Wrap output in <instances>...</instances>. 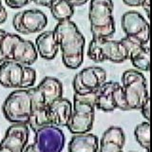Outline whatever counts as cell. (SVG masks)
Masks as SVG:
<instances>
[{"instance_id":"obj_33","label":"cell","mask_w":152,"mask_h":152,"mask_svg":"<svg viewBox=\"0 0 152 152\" xmlns=\"http://www.w3.org/2000/svg\"><path fill=\"white\" fill-rule=\"evenodd\" d=\"M0 152H12V151L10 149H8L7 147H5V146L0 145Z\"/></svg>"},{"instance_id":"obj_10","label":"cell","mask_w":152,"mask_h":152,"mask_svg":"<svg viewBox=\"0 0 152 152\" xmlns=\"http://www.w3.org/2000/svg\"><path fill=\"white\" fill-rule=\"evenodd\" d=\"M48 25V17L38 9L24 10L14 14L12 26L17 32L24 35L42 31Z\"/></svg>"},{"instance_id":"obj_4","label":"cell","mask_w":152,"mask_h":152,"mask_svg":"<svg viewBox=\"0 0 152 152\" xmlns=\"http://www.w3.org/2000/svg\"><path fill=\"white\" fill-rule=\"evenodd\" d=\"M1 51L5 61H13L23 66L34 64L38 53L34 44L20 35L6 32L1 40Z\"/></svg>"},{"instance_id":"obj_27","label":"cell","mask_w":152,"mask_h":152,"mask_svg":"<svg viewBox=\"0 0 152 152\" xmlns=\"http://www.w3.org/2000/svg\"><path fill=\"white\" fill-rule=\"evenodd\" d=\"M57 0H32V2H34L36 5L39 6H44L47 8H50L53 3H55Z\"/></svg>"},{"instance_id":"obj_36","label":"cell","mask_w":152,"mask_h":152,"mask_svg":"<svg viewBox=\"0 0 152 152\" xmlns=\"http://www.w3.org/2000/svg\"><path fill=\"white\" fill-rule=\"evenodd\" d=\"M130 152H135V151H130Z\"/></svg>"},{"instance_id":"obj_5","label":"cell","mask_w":152,"mask_h":152,"mask_svg":"<svg viewBox=\"0 0 152 152\" xmlns=\"http://www.w3.org/2000/svg\"><path fill=\"white\" fill-rule=\"evenodd\" d=\"M122 88L129 110L140 109L149 98L145 75L137 69H127L122 74Z\"/></svg>"},{"instance_id":"obj_15","label":"cell","mask_w":152,"mask_h":152,"mask_svg":"<svg viewBox=\"0 0 152 152\" xmlns=\"http://www.w3.org/2000/svg\"><path fill=\"white\" fill-rule=\"evenodd\" d=\"M30 136V127L27 124H12L5 133L0 145L12 152H24Z\"/></svg>"},{"instance_id":"obj_1","label":"cell","mask_w":152,"mask_h":152,"mask_svg":"<svg viewBox=\"0 0 152 152\" xmlns=\"http://www.w3.org/2000/svg\"><path fill=\"white\" fill-rule=\"evenodd\" d=\"M53 33L66 68L69 69L80 68L84 61L86 39L76 24L71 20L59 22L54 28Z\"/></svg>"},{"instance_id":"obj_24","label":"cell","mask_w":152,"mask_h":152,"mask_svg":"<svg viewBox=\"0 0 152 152\" xmlns=\"http://www.w3.org/2000/svg\"><path fill=\"white\" fill-rule=\"evenodd\" d=\"M114 101H115V104H116V108L121 109V110L126 111L129 110L128 108L126 99H125V94H124L123 91V88L120 83L116 84L115 89H114Z\"/></svg>"},{"instance_id":"obj_11","label":"cell","mask_w":152,"mask_h":152,"mask_svg":"<svg viewBox=\"0 0 152 152\" xmlns=\"http://www.w3.org/2000/svg\"><path fill=\"white\" fill-rule=\"evenodd\" d=\"M107 82V72L100 66H88L76 74L72 81L74 93L88 94L95 92Z\"/></svg>"},{"instance_id":"obj_3","label":"cell","mask_w":152,"mask_h":152,"mask_svg":"<svg viewBox=\"0 0 152 152\" xmlns=\"http://www.w3.org/2000/svg\"><path fill=\"white\" fill-rule=\"evenodd\" d=\"M112 0H90L88 20L93 38H110L116 31Z\"/></svg>"},{"instance_id":"obj_17","label":"cell","mask_w":152,"mask_h":152,"mask_svg":"<svg viewBox=\"0 0 152 152\" xmlns=\"http://www.w3.org/2000/svg\"><path fill=\"white\" fill-rule=\"evenodd\" d=\"M72 112V104L68 99L60 98L49 107L51 126L57 127L66 126Z\"/></svg>"},{"instance_id":"obj_30","label":"cell","mask_w":152,"mask_h":152,"mask_svg":"<svg viewBox=\"0 0 152 152\" xmlns=\"http://www.w3.org/2000/svg\"><path fill=\"white\" fill-rule=\"evenodd\" d=\"M142 9H144V11L145 12V14L147 17H149L150 13H149V10H150V0H145L144 3L142 4Z\"/></svg>"},{"instance_id":"obj_19","label":"cell","mask_w":152,"mask_h":152,"mask_svg":"<svg viewBox=\"0 0 152 152\" xmlns=\"http://www.w3.org/2000/svg\"><path fill=\"white\" fill-rule=\"evenodd\" d=\"M35 48L37 53L43 59L52 60L58 53L59 46L56 41L53 31H47L41 32L35 39Z\"/></svg>"},{"instance_id":"obj_13","label":"cell","mask_w":152,"mask_h":152,"mask_svg":"<svg viewBox=\"0 0 152 152\" xmlns=\"http://www.w3.org/2000/svg\"><path fill=\"white\" fill-rule=\"evenodd\" d=\"M120 42L126 50L127 60L137 70L148 71L150 69V51L149 47L142 44L134 37L126 36Z\"/></svg>"},{"instance_id":"obj_31","label":"cell","mask_w":152,"mask_h":152,"mask_svg":"<svg viewBox=\"0 0 152 152\" xmlns=\"http://www.w3.org/2000/svg\"><path fill=\"white\" fill-rule=\"evenodd\" d=\"M68 1L72 5L73 7H79V6H82V5L86 4L88 0H68Z\"/></svg>"},{"instance_id":"obj_9","label":"cell","mask_w":152,"mask_h":152,"mask_svg":"<svg viewBox=\"0 0 152 152\" xmlns=\"http://www.w3.org/2000/svg\"><path fill=\"white\" fill-rule=\"evenodd\" d=\"M33 144L25 147L24 152H61L65 146V135L59 127L47 126L34 132Z\"/></svg>"},{"instance_id":"obj_34","label":"cell","mask_w":152,"mask_h":152,"mask_svg":"<svg viewBox=\"0 0 152 152\" xmlns=\"http://www.w3.org/2000/svg\"><path fill=\"white\" fill-rule=\"evenodd\" d=\"M0 7H2V0H0Z\"/></svg>"},{"instance_id":"obj_12","label":"cell","mask_w":152,"mask_h":152,"mask_svg":"<svg viewBox=\"0 0 152 152\" xmlns=\"http://www.w3.org/2000/svg\"><path fill=\"white\" fill-rule=\"evenodd\" d=\"M121 25L126 36L134 37L142 44L147 45L149 41V24L140 12L128 11L122 15Z\"/></svg>"},{"instance_id":"obj_14","label":"cell","mask_w":152,"mask_h":152,"mask_svg":"<svg viewBox=\"0 0 152 152\" xmlns=\"http://www.w3.org/2000/svg\"><path fill=\"white\" fill-rule=\"evenodd\" d=\"M31 112L28 121V126L35 132L40 128L51 126L49 107H46L43 103V99L36 88H31Z\"/></svg>"},{"instance_id":"obj_32","label":"cell","mask_w":152,"mask_h":152,"mask_svg":"<svg viewBox=\"0 0 152 152\" xmlns=\"http://www.w3.org/2000/svg\"><path fill=\"white\" fill-rule=\"evenodd\" d=\"M6 31H4V30H1L0 28V64L3 63V62H5L4 58H3V55H2V51H1V40H2V38L4 37V35L6 34Z\"/></svg>"},{"instance_id":"obj_18","label":"cell","mask_w":152,"mask_h":152,"mask_svg":"<svg viewBox=\"0 0 152 152\" xmlns=\"http://www.w3.org/2000/svg\"><path fill=\"white\" fill-rule=\"evenodd\" d=\"M46 107H50L56 100L63 96V85L57 78L48 77L43 79L36 87Z\"/></svg>"},{"instance_id":"obj_8","label":"cell","mask_w":152,"mask_h":152,"mask_svg":"<svg viewBox=\"0 0 152 152\" xmlns=\"http://www.w3.org/2000/svg\"><path fill=\"white\" fill-rule=\"evenodd\" d=\"M88 56L95 63L109 61L120 64L127 60V53L120 40L109 38H92L88 49Z\"/></svg>"},{"instance_id":"obj_26","label":"cell","mask_w":152,"mask_h":152,"mask_svg":"<svg viewBox=\"0 0 152 152\" xmlns=\"http://www.w3.org/2000/svg\"><path fill=\"white\" fill-rule=\"evenodd\" d=\"M140 110L142 112V115L145 119L146 122H149V118H150V99H148L146 101V103L142 106Z\"/></svg>"},{"instance_id":"obj_16","label":"cell","mask_w":152,"mask_h":152,"mask_svg":"<svg viewBox=\"0 0 152 152\" xmlns=\"http://www.w3.org/2000/svg\"><path fill=\"white\" fill-rule=\"evenodd\" d=\"M126 144L125 132L119 126H110L100 140L98 152H121Z\"/></svg>"},{"instance_id":"obj_28","label":"cell","mask_w":152,"mask_h":152,"mask_svg":"<svg viewBox=\"0 0 152 152\" xmlns=\"http://www.w3.org/2000/svg\"><path fill=\"white\" fill-rule=\"evenodd\" d=\"M145 0H123L126 6L129 7H141Z\"/></svg>"},{"instance_id":"obj_7","label":"cell","mask_w":152,"mask_h":152,"mask_svg":"<svg viewBox=\"0 0 152 152\" xmlns=\"http://www.w3.org/2000/svg\"><path fill=\"white\" fill-rule=\"evenodd\" d=\"M6 120L12 124H27L31 112V88L17 89L11 92L2 104Z\"/></svg>"},{"instance_id":"obj_20","label":"cell","mask_w":152,"mask_h":152,"mask_svg":"<svg viewBox=\"0 0 152 152\" xmlns=\"http://www.w3.org/2000/svg\"><path fill=\"white\" fill-rule=\"evenodd\" d=\"M117 82H104L95 91V107L104 112H111L116 109L114 101V89Z\"/></svg>"},{"instance_id":"obj_6","label":"cell","mask_w":152,"mask_h":152,"mask_svg":"<svg viewBox=\"0 0 152 152\" xmlns=\"http://www.w3.org/2000/svg\"><path fill=\"white\" fill-rule=\"evenodd\" d=\"M36 71L31 66H23L13 61L0 64V85L7 88L27 89L33 87Z\"/></svg>"},{"instance_id":"obj_37","label":"cell","mask_w":152,"mask_h":152,"mask_svg":"<svg viewBox=\"0 0 152 152\" xmlns=\"http://www.w3.org/2000/svg\"><path fill=\"white\" fill-rule=\"evenodd\" d=\"M121 152H123V151H121Z\"/></svg>"},{"instance_id":"obj_29","label":"cell","mask_w":152,"mask_h":152,"mask_svg":"<svg viewBox=\"0 0 152 152\" xmlns=\"http://www.w3.org/2000/svg\"><path fill=\"white\" fill-rule=\"evenodd\" d=\"M8 18V12H7V10L5 9L3 6L0 7V25L3 23H5V21L7 20Z\"/></svg>"},{"instance_id":"obj_21","label":"cell","mask_w":152,"mask_h":152,"mask_svg":"<svg viewBox=\"0 0 152 152\" xmlns=\"http://www.w3.org/2000/svg\"><path fill=\"white\" fill-rule=\"evenodd\" d=\"M99 141L96 135L91 133L74 134L69 142V152H98Z\"/></svg>"},{"instance_id":"obj_25","label":"cell","mask_w":152,"mask_h":152,"mask_svg":"<svg viewBox=\"0 0 152 152\" xmlns=\"http://www.w3.org/2000/svg\"><path fill=\"white\" fill-rule=\"evenodd\" d=\"M6 5L11 9H21L31 4L32 0H4Z\"/></svg>"},{"instance_id":"obj_23","label":"cell","mask_w":152,"mask_h":152,"mask_svg":"<svg viewBox=\"0 0 152 152\" xmlns=\"http://www.w3.org/2000/svg\"><path fill=\"white\" fill-rule=\"evenodd\" d=\"M134 136L137 142L142 148L149 149L150 147V125L148 122L139 124L134 129Z\"/></svg>"},{"instance_id":"obj_2","label":"cell","mask_w":152,"mask_h":152,"mask_svg":"<svg viewBox=\"0 0 152 152\" xmlns=\"http://www.w3.org/2000/svg\"><path fill=\"white\" fill-rule=\"evenodd\" d=\"M95 118V92L73 95L72 112L66 127L72 134H83L92 129Z\"/></svg>"},{"instance_id":"obj_35","label":"cell","mask_w":152,"mask_h":152,"mask_svg":"<svg viewBox=\"0 0 152 152\" xmlns=\"http://www.w3.org/2000/svg\"><path fill=\"white\" fill-rule=\"evenodd\" d=\"M145 152H150V151H149V149H145Z\"/></svg>"},{"instance_id":"obj_22","label":"cell","mask_w":152,"mask_h":152,"mask_svg":"<svg viewBox=\"0 0 152 152\" xmlns=\"http://www.w3.org/2000/svg\"><path fill=\"white\" fill-rule=\"evenodd\" d=\"M50 13L58 22L70 20L74 14V7L68 0H57L50 7Z\"/></svg>"}]
</instances>
